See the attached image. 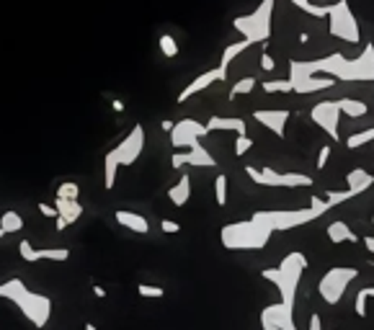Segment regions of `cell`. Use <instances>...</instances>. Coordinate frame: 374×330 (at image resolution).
Segmentation results:
<instances>
[{"instance_id":"cell-1","label":"cell","mask_w":374,"mask_h":330,"mask_svg":"<svg viewBox=\"0 0 374 330\" xmlns=\"http://www.w3.org/2000/svg\"><path fill=\"white\" fill-rule=\"evenodd\" d=\"M289 70L300 75H315L328 73L333 80H374V46L366 44L362 57L346 60L343 55H330L325 60H315V62H289Z\"/></svg>"},{"instance_id":"cell-2","label":"cell","mask_w":374,"mask_h":330,"mask_svg":"<svg viewBox=\"0 0 374 330\" xmlns=\"http://www.w3.org/2000/svg\"><path fill=\"white\" fill-rule=\"evenodd\" d=\"M0 299H10L21 310L34 328H46V322L52 318V299L46 294L31 292L21 279H8L0 284Z\"/></svg>"},{"instance_id":"cell-3","label":"cell","mask_w":374,"mask_h":330,"mask_svg":"<svg viewBox=\"0 0 374 330\" xmlns=\"http://www.w3.org/2000/svg\"><path fill=\"white\" fill-rule=\"evenodd\" d=\"M307 268V256L294 250V253H287L282 258V263L276 268H264L261 276L266 281H274L279 294H282V302L287 307H294V299H297V286H300V279Z\"/></svg>"},{"instance_id":"cell-4","label":"cell","mask_w":374,"mask_h":330,"mask_svg":"<svg viewBox=\"0 0 374 330\" xmlns=\"http://www.w3.org/2000/svg\"><path fill=\"white\" fill-rule=\"evenodd\" d=\"M145 150V127L142 124H135L132 132L127 137L121 139L111 153H106V160H103V186L106 189H114L117 184V171L121 165H132L142 155Z\"/></svg>"},{"instance_id":"cell-5","label":"cell","mask_w":374,"mask_h":330,"mask_svg":"<svg viewBox=\"0 0 374 330\" xmlns=\"http://www.w3.org/2000/svg\"><path fill=\"white\" fill-rule=\"evenodd\" d=\"M271 229L256 222L253 217L246 222H232V225H225L219 238H222V245L228 250H261V248L269 245L271 240Z\"/></svg>"},{"instance_id":"cell-6","label":"cell","mask_w":374,"mask_h":330,"mask_svg":"<svg viewBox=\"0 0 374 330\" xmlns=\"http://www.w3.org/2000/svg\"><path fill=\"white\" fill-rule=\"evenodd\" d=\"M271 10H274V0H264L253 13L240 16L232 21V26L243 34V39H248L250 44L256 42H266L271 37Z\"/></svg>"},{"instance_id":"cell-7","label":"cell","mask_w":374,"mask_h":330,"mask_svg":"<svg viewBox=\"0 0 374 330\" xmlns=\"http://www.w3.org/2000/svg\"><path fill=\"white\" fill-rule=\"evenodd\" d=\"M253 220L266 225L271 232H284V229L310 225L312 220H318V214L312 209H261L253 214Z\"/></svg>"},{"instance_id":"cell-8","label":"cell","mask_w":374,"mask_h":330,"mask_svg":"<svg viewBox=\"0 0 374 330\" xmlns=\"http://www.w3.org/2000/svg\"><path fill=\"white\" fill-rule=\"evenodd\" d=\"M359 279V271L356 268H343V266H336V268H328L323 279L318 281V292L323 297V302L325 304H338L343 299V294H346L348 284Z\"/></svg>"},{"instance_id":"cell-9","label":"cell","mask_w":374,"mask_h":330,"mask_svg":"<svg viewBox=\"0 0 374 330\" xmlns=\"http://www.w3.org/2000/svg\"><path fill=\"white\" fill-rule=\"evenodd\" d=\"M246 173L250 175V181H256L258 186H279V189H297V186H312V178L305 173H279L271 165H264L261 171L248 165Z\"/></svg>"},{"instance_id":"cell-10","label":"cell","mask_w":374,"mask_h":330,"mask_svg":"<svg viewBox=\"0 0 374 330\" xmlns=\"http://www.w3.org/2000/svg\"><path fill=\"white\" fill-rule=\"evenodd\" d=\"M328 19H330V34L343 42H359V24H356L354 13L348 8L346 0H338L336 6L328 8Z\"/></svg>"},{"instance_id":"cell-11","label":"cell","mask_w":374,"mask_h":330,"mask_svg":"<svg viewBox=\"0 0 374 330\" xmlns=\"http://www.w3.org/2000/svg\"><path fill=\"white\" fill-rule=\"evenodd\" d=\"M207 134H210L207 124H199V121H194V119H181L171 129V145L178 147V150H183V147L192 150V147L199 145V139L207 137Z\"/></svg>"},{"instance_id":"cell-12","label":"cell","mask_w":374,"mask_h":330,"mask_svg":"<svg viewBox=\"0 0 374 330\" xmlns=\"http://www.w3.org/2000/svg\"><path fill=\"white\" fill-rule=\"evenodd\" d=\"M292 310L294 307H287L284 302L264 307V312H261V328L264 330H297Z\"/></svg>"},{"instance_id":"cell-13","label":"cell","mask_w":374,"mask_h":330,"mask_svg":"<svg viewBox=\"0 0 374 330\" xmlns=\"http://www.w3.org/2000/svg\"><path fill=\"white\" fill-rule=\"evenodd\" d=\"M338 119H341V106L338 101H323L312 109V121L320 129H325L330 139H338Z\"/></svg>"},{"instance_id":"cell-14","label":"cell","mask_w":374,"mask_h":330,"mask_svg":"<svg viewBox=\"0 0 374 330\" xmlns=\"http://www.w3.org/2000/svg\"><path fill=\"white\" fill-rule=\"evenodd\" d=\"M289 111L287 109H258L253 111V119L258 121V124H264L269 132H274L276 137H282L287 134V121H289Z\"/></svg>"},{"instance_id":"cell-15","label":"cell","mask_w":374,"mask_h":330,"mask_svg":"<svg viewBox=\"0 0 374 330\" xmlns=\"http://www.w3.org/2000/svg\"><path fill=\"white\" fill-rule=\"evenodd\" d=\"M171 165L173 168H183V165H196V168H214L217 160L207 153V147L204 145H194L189 153H176L171 157Z\"/></svg>"},{"instance_id":"cell-16","label":"cell","mask_w":374,"mask_h":330,"mask_svg":"<svg viewBox=\"0 0 374 330\" xmlns=\"http://www.w3.org/2000/svg\"><path fill=\"white\" fill-rule=\"evenodd\" d=\"M225 78H228V75L222 73V70H210V73H201L199 78H196V80H192L189 82V85H186V88H183L181 93H178V103H183V101H189V98H192V96H196V93H201V91H207V88H210L212 82H217V80H225Z\"/></svg>"},{"instance_id":"cell-17","label":"cell","mask_w":374,"mask_h":330,"mask_svg":"<svg viewBox=\"0 0 374 330\" xmlns=\"http://www.w3.org/2000/svg\"><path fill=\"white\" fill-rule=\"evenodd\" d=\"M292 88L297 93H315V91H325L333 85V78H312V75H300L292 73Z\"/></svg>"},{"instance_id":"cell-18","label":"cell","mask_w":374,"mask_h":330,"mask_svg":"<svg viewBox=\"0 0 374 330\" xmlns=\"http://www.w3.org/2000/svg\"><path fill=\"white\" fill-rule=\"evenodd\" d=\"M117 222L121 225V227L132 229V232H139V235L150 232V222H147L145 217H142V214H137V211L119 209V211H117Z\"/></svg>"},{"instance_id":"cell-19","label":"cell","mask_w":374,"mask_h":330,"mask_svg":"<svg viewBox=\"0 0 374 330\" xmlns=\"http://www.w3.org/2000/svg\"><path fill=\"white\" fill-rule=\"evenodd\" d=\"M346 184H348V191L354 193V196L356 193H364L374 186V173H366L364 168H354V171L346 175Z\"/></svg>"},{"instance_id":"cell-20","label":"cell","mask_w":374,"mask_h":330,"mask_svg":"<svg viewBox=\"0 0 374 330\" xmlns=\"http://www.w3.org/2000/svg\"><path fill=\"white\" fill-rule=\"evenodd\" d=\"M207 129H210V132L222 129V132H237V134H246V121L240 119V116H212V119L207 121Z\"/></svg>"},{"instance_id":"cell-21","label":"cell","mask_w":374,"mask_h":330,"mask_svg":"<svg viewBox=\"0 0 374 330\" xmlns=\"http://www.w3.org/2000/svg\"><path fill=\"white\" fill-rule=\"evenodd\" d=\"M55 209H57V217H62L67 225H70V222H78L83 217V207L78 199H60V196H57Z\"/></svg>"},{"instance_id":"cell-22","label":"cell","mask_w":374,"mask_h":330,"mask_svg":"<svg viewBox=\"0 0 374 330\" xmlns=\"http://www.w3.org/2000/svg\"><path fill=\"white\" fill-rule=\"evenodd\" d=\"M328 240L330 243H336V245H341V243H359V235L348 227L346 222L336 220L328 225Z\"/></svg>"},{"instance_id":"cell-23","label":"cell","mask_w":374,"mask_h":330,"mask_svg":"<svg viewBox=\"0 0 374 330\" xmlns=\"http://www.w3.org/2000/svg\"><path fill=\"white\" fill-rule=\"evenodd\" d=\"M189 196H192V178L183 173L181 181L168 189V199L173 202V207H183V204L189 202Z\"/></svg>"},{"instance_id":"cell-24","label":"cell","mask_w":374,"mask_h":330,"mask_svg":"<svg viewBox=\"0 0 374 330\" xmlns=\"http://www.w3.org/2000/svg\"><path fill=\"white\" fill-rule=\"evenodd\" d=\"M338 106H341V114H346L351 119H359V116L369 114V106L364 101H354V98H338Z\"/></svg>"},{"instance_id":"cell-25","label":"cell","mask_w":374,"mask_h":330,"mask_svg":"<svg viewBox=\"0 0 374 330\" xmlns=\"http://www.w3.org/2000/svg\"><path fill=\"white\" fill-rule=\"evenodd\" d=\"M0 229L8 235V232H19V229H24V217H21L16 209H8L0 214Z\"/></svg>"},{"instance_id":"cell-26","label":"cell","mask_w":374,"mask_h":330,"mask_svg":"<svg viewBox=\"0 0 374 330\" xmlns=\"http://www.w3.org/2000/svg\"><path fill=\"white\" fill-rule=\"evenodd\" d=\"M248 46H250V42H248V39H243V42H237V44H230L228 49L222 52V62H219V70H222V73L228 75L230 62H232V60H235V57L240 55L243 49H248Z\"/></svg>"},{"instance_id":"cell-27","label":"cell","mask_w":374,"mask_h":330,"mask_svg":"<svg viewBox=\"0 0 374 330\" xmlns=\"http://www.w3.org/2000/svg\"><path fill=\"white\" fill-rule=\"evenodd\" d=\"M39 261H67L70 250L67 248H37Z\"/></svg>"},{"instance_id":"cell-28","label":"cell","mask_w":374,"mask_h":330,"mask_svg":"<svg viewBox=\"0 0 374 330\" xmlns=\"http://www.w3.org/2000/svg\"><path fill=\"white\" fill-rule=\"evenodd\" d=\"M374 299V286H366V289H359L356 294V302H354V310L359 318H366V302Z\"/></svg>"},{"instance_id":"cell-29","label":"cell","mask_w":374,"mask_h":330,"mask_svg":"<svg viewBox=\"0 0 374 330\" xmlns=\"http://www.w3.org/2000/svg\"><path fill=\"white\" fill-rule=\"evenodd\" d=\"M214 202H217L219 207L228 204V175L225 173H219L217 178H214Z\"/></svg>"},{"instance_id":"cell-30","label":"cell","mask_w":374,"mask_h":330,"mask_svg":"<svg viewBox=\"0 0 374 330\" xmlns=\"http://www.w3.org/2000/svg\"><path fill=\"white\" fill-rule=\"evenodd\" d=\"M374 139V127L372 129H364V132H356V134H351V137L346 139V147L348 150H359L362 145H366V142H372Z\"/></svg>"},{"instance_id":"cell-31","label":"cell","mask_w":374,"mask_h":330,"mask_svg":"<svg viewBox=\"0 0 374 330\" xmlns=\"http://www.w3.org/2000/svg\"><path fill=\"white\" fill-rule=\"evenodd\" d=\"M256 88V78H243V80H237L232 85V91H230V98H235V96H246Z\"/></svg>"},{"instance_id":"cell-32","label":"cell","mask_w":374,"mask_h":330,"mask_svg":"<svg viewBox=\"0 0 374 330\" xmlns=\"http://www.w3.org/2000/svg\"><path fill=\"white\" fill-rule=\"evenodd\" d=\"M292 3H294V6H300L305 13H310V16H318V19H325V16H328V8H330V6H325V8H323V6H310L307 0H292Z\"/></svg>"},{"instance_id":"cell-33","label":"cell","mask_w":374,"mask_h":330,"mask_svg":"<svg viewBox=\"0 0 374 330\" xmlns=\"http://www.w3.org/2000/svg\"><path fill=\"white\" fill-rule=\"evenodd\" d=\"M264 91L266 93H292V80H269L264 82Z\"/></svg>"},{"instance_id":"cell-34","label":"cell","mask_w":374,"mask_h":330,"mask_svg":"<svg viewBox=\"0 0 374 330\" xmlns=\"http://www.w3.org/2000/svg\"><path fill=\"white\" fill-rule=\"evenodd\" d=\"M57 196H60V199H78V196H80V186L67 181V184L57 186Z\"/></svg>"},{"instance_id":"cell-35","label":"cell","mask_w":374,"mask_h":330,"mask_svg":"<svg viewBox=\"0 0 374 330\" xmlns=\"http://www.w3.org/2000/svg\"><path fill=\"white\" fill-rule=\"evenodd\" d=\"M160 52H163L165 57L178 55V44H176V39L171 37V34H163V37H160Z\"/></svg>"},{"instance_id":"cell-36","label":"cell","mask_w":374,"mask_h":330,"mask_svg":"<svg viewBox=\"0 0 374 330\" xmlns=\"http://www.w3.org/2000/svg\"><path fill=\"white\" fill-rule=\"evenodd\" d=\"M19 253H21V258H24V261H28V263L39 261V258H37V248L31 245L28 240H21V243H19Z\"/></svg>"},{"instance_id":"cell-37","label":"cell","mask_w":374,"mask_h":330,"mask_svg":"<svg viewBox=\"0 0 374 330\" xmlns=\"http://www.w3.org/2000/svg\"><path fill=\"white\" fill-rule=\"evenodd\" d=\"M325 199H328V204L330 207H338V204H343V202H348V199H354V193L348 191H328L325 193Z\"/></svg>"},{"instance_id":"cell-38","label":"cell","mask_w":374,"mask_h":330,"mask_svg":"<svg viewBox=\"0 0 374 330\" xmlns=\"http://www.w3.org/2000/svg\"><path fill=\"white\" fill-rule=\"evenodd\" d=\"M253 147V139L248 137V134H237V139H235V155L237 157H243Z\"/></svg>"},{"instance_id":"cell-39","label":"cell","mask_w":374,"mask_h":330,"mask_svg":"<svg viewBox=\"0 0 374 330\" xmlns=\"http://www.w3.org/2000/svg\"><path fill=\"white\" fill-rule=\"evenodd\" d=\"M310 209L315 211L318 217H323V214H325V211H330V209H333V207H330V204H328V199H320V196H312V199H310Z\"/></svg>"},{"instance_id":"cell-40","label":"cell","mask_w":374,"mask_h":330,"mask_svg":"<svg viewBox=\"0 0 374 330\" xmlns=\"http://www.w3.org/2000/svg\"><path fill=\"white\" fill-rule=\"evenodd\" d=\"M139 297H153V299H160L165 294V289H160V286H153V284H139L137 286Z\"/></svg>"},{"instance_id":"cell-41","label":"cell","mask_w":374,"mask_h":330,"mask_svg":"<svg viewBox=\"0 0 374 330\" xmlns=\"http://www.w3.org/2000/svg\"><path fill=\"white\" fill-rule=\"evenodd\" d=\"M328 160H330V145H323L318 153V171H323L328 165Z\"/></svg>"},{"instance_id":"cell-42","label":"cell","mask_w":374,"mask_h":330,"mask_svg":"<svg viewBox=\"0 0 374 330\" xmlns=\"http://www.w3.org/2000/svg\"><path fill=\"white\" fill-rule=\"evenodd\" d=\"M160 229H163V232H168V235H176V232L181 229V225H178V222H173V220H163V222H160Z\"/></svg>"},{"instance_id":"cell-43","label":"cell","mask_w":374,"mask_h":330,"mask_svg":"<svg viewBox=\"0 0 374 330\" xmlns=\"http://www.w3.org/2000/svg\"><path fill=\"white\" fill-rule=\"evenodd\" d=\"M261 67H264L266 73H271V70H274V67H276L274 57L269 55V52H264V55H261Z\"/></svg>"},{"instance_id":"cell-44","label":"cell","mask_w":374,"mask_h":330,"mask_svg":"<svg viewBox=\"0 0 374 330\" xmlns=\"http://www.w3.org/2000/svg\"><path fill=\"white\" fill-rule=\"evenodd\" d=\"M39 211H42L44 217H57V209L55 207H49V204H39Z\"/></svg>"},{"instance_id":"cell-45","label":"cell","mask_w":374,"mask_h":330,"mask_svg":"<svg viewBox=\"0 0 374 330\" xmlns=\"http://www.w3.org/2000/svg\"><path fill=\"white\" fill-rule=\"evenodd\" d=\"M310 330H323V322H320L318 312H312V315H310Z\"/></svg>"},{"instance_id":"cell-46","label":"cell","mask_w":374,"mask_h":330,"mask_svg":"<svg viewBox=\"0 0 374 330\" xmlns=\"http://www.w3.org/2000/svg\"><path fill=\"white\" fill-rule=\"evenodd\" d=\"M364 245H366V250H369V253H374V238H372V235H366V238H364Z\"/></svg>"},{"instance_id":"cell-47","label":"cell","mask_w":374,"mask_h":330,"mask_svg":"<svg viewBox=\"0 0 374 330\" xmlns=\"http://www.w3.org/2000/svg\"><path fill=\"white\" fill-rule=\"evenodd\" d=\"M93 294H96V297H106V289H103V286H93Z\"/></svg>"},{"instance_id":"cell-48","label":"cell","mask_w":374,"mask_h":330,"mask_svg":"<svg viewBox=\"0 0 374 330\" xmlns=\"http://www.w3.org/2000/svg\"><path fill=\"white\" fill-rule=\"evenodd\" d=\"M67 227V222L62 220V217H57V229H65Z\"/></svg>"},{"instance_id":"cell-49","label":"cell","mask_w":374,"mask_h":330,"mask_svg":"<svg viewBox=\"0 0 374 330\" xmlns=\"http://www.w3.org/2000/svg\"><path fill=\"white\" fill-rule=\"evenodd\" d=\"M111 106H114V111H124V103H121V101H114Z\"/></svg>"},{"instance_id":"cell-50","label":"cell","mask_w":374,"mask_h":330,"mask_svg":"<svg viewBox=\"0 0 374 330\" xmlns=\"http://www.w3.org/2000/svg\"><path fill=\"white\" fill-rule=\"evenodd\" d=\"M85 330H99V328H96L93 322H85Z\"/></svg>"},{"instance_id":"cell-51","label":"cell","mask_w":374,"mask_h":330,"mask_svg":"<svg viewBox=\"0 0 374 330\" xmlns=\"http://www.w3.org/2000/svg\"><path fill=\"white\" fill-rule=\"evenodd\" d=\"M3 238H6V232H3V229H0V240H3Z\"/></svg>"},{"instance_id":"cell-52","label":"cell","mask_w":374,"mask_h":330,"mask_svg":"<svg viewBox=\"0 0 374 330\" xmlns=\"http://www.w3.org/2000/svg\"><path fill=\"white\" fill-rule=\"evenodd\" d=\"M372 227H374V214H372Z\"/></svg>"}]
</instances>
